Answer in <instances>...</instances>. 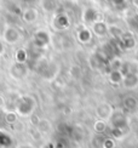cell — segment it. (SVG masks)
Returning <instances> with one entry per match:
<instances>
[{"mask_svg": "<svg viewBox=\"0 0 138 148\" xmlns=\"http://www.w3.org/2000/svg\"><path fill=\"white\" fill-rule=\"evenodd\" d=\"M36 107V101L33 96L24 95L18 98L16 103V113L22 116H29Z\"/></svg>", "mask_w": 138, "mask_h": 148, "instance_id": "6da1fadb", "label": "cell"}, {"mask_svg": "<svg viewBox=\"0 0 138 148\" xmlns=\"http://www.w3.org/2000/svg\"><path fill=\"white\" fill-rule=\"evenodd\" d=\"M122 84L126 89L133 90L138 88V73L137 72H127L126 74H124Z\"/></svg>", "mask_w": 138, "mask_h": 148, "instance_id": "7a4b0ae2", "label": "cell"}, {"mask_svg": "<svg viewBox=\"0 0 138 148\" xmlns=\"http://www.w3.org/2000/svg\"><path fill=\"white\" fill-rule=\"evenodd\" d=\"M96 113L98 115V118L103 120V121H107V120H110L111 115H113V107L110 106L109 103H101L99 106L97 107V110Z\"/></svg>", "mask_w": 138, "mask_h": 148, "instance_id": "3957f363", "label": "cell"}, {"mask_svg": "<svg viewBox=\"0 0 138 148\" xmlns=\"http://www.w3.org/2000/svg\"><path fill=\"white\" fill-rule=\"evenodd\" d=\"M4 39L6 42H9L10 45H14L20 40V32H17V30L12 27L6 28V30L4 32Z\"/></svg>", "mask_w": 138, "mask_h": 148, "instance_id": "277c9868", "label": "cell"}, {"mask_svg": "<svg viewBox=\"0 0 138 148\" xmlns=\"http://www.w3.org/2000/svg\"><path fill=\"white\" fill-rule=\"evenodd\" d=\"M92 32L98 36H104L107 33H109V27L104 22H93L92 23Z\"/></svg>", "mask_w": 138, "mask_h": 148, "instance_id": "5b68a950", "label": "cell"}, {"mask_svg": "<svg viewBox=\"0 0 138 148\" xmlns=\"http://www.w3.org/2000/svg\"><path fill=\"white\" fill-rule=\"evenodd\" d=\"M122 79H124V75L121 74L120 69L111 71L109 74V80L113 84H120V83H122Z\"/></svg>", "mask_w": 138, "mask_h": 148, "instance_id": "8992f818", "label": "cell"}, {"mask_svg": "<svg viewBox=\"0 0 138 148\" xmlns=\"http://www.w3.org/2000/svg\"><path fill=\"white\" fill-rule=\"evenodd\" d=\"M124 106L126 107L130 110H133L137 108V100L133 96H127L126 98L124 100Z\"/></svg>", "mask_w": 138, "mask_h": 148, "instance_id": "52a82bcc", "label": "cell"}, {"mask_svg": "<svg viewBox=\"0 0 138 148\" xmlns=\"http://www.w3.org/2000/svg\"><path fill=\"white\" fill-rule=\"evenodd\" d=\"M4 51H5V49H4V45H3V42L0 41V56L4 53Z\"/></svg>", "mask_w": 138, "mask_h": 148, "instance_id": "ba28073f", "label": "cell"}, {"mask_svg": "<svg viewBox=\"0 0 138 148\" xmlns=\"http://www.w3.org/2000/svg\"><path fill=\"white\" fill-rule=\"evenodd\" d=\"M18 148H33V147L30 145H22L21 147H18Z\"/></svg>", "mask_w": 138, "mask_h": 148, "instance_id": "9c48e42d", "label": "cell"}, {"mask_svg": "<svg viewBox=\"0 0 138 148\" xmlns=\"http://www.w3.org/2000/svg\"><path fill=\"white\" fill-rule=\"evenodd\" d=\"M136 62L138 63V49L136 50Z\"/></svg>", "mask_w": 138, "mask_h": 148, "instance_id": "30bf717a", "label": "cell"}, {"mask_svg": "<svg viewBox=\"0 0 138 148\" xmlns=\"http://www.w3.org/2000/svg\"><path fill=\"white\" fill-rule=\"evenodd\" d=\"M132 1H133V4H135L136 6H138V0H132Z\"/></svg>", "mask_w": 138, "mask_h": 148, "instance_id": "8fae6325", "label": "cell"}]
</instances>
